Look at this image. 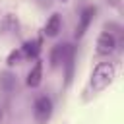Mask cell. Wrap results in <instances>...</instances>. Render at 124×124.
Returning a JSON list of instances; mask_svg holds the SVG:
<instances>
[{
  "instance_id": "obj_1",
  "label": "cell",
  "mask_w": 124,
  "mask_h": 124,
  "mask_svg": "<svg viewBox=\"0 0 124 124\" xmlns=\"http://www.w3.org/2000/svg\"><path fill=\"white\" fill-rule=\"evenodd\" d=\"M114 74H116V70H114V66H112L110 62H101V64H97L95 70H93V74H91V81H89L91 91H93V93H99V91H103L105 87H108L110 81L114 79Z\"/></svg>"
},
{
  "instance_id": "obj_2",
  "label": "cell",
  "mask_w": 124,
  "mask_h": 124,
  "mask_svg": "<svg viewBox=\"0 0 124 124\" xmlns=\"http://www.w3.org/2000/svg\"><path fill=\"white\" fill-rule=\"evenodd\" d=\"M33 114L39 122H46L52 114V101L46 97V95H41L35 99V105H33Z\"/></svg>"
},
{
  "instance_id": "obj_3",
  "label": "cell",
  "mask_w": 124,
  "mask_h": 124,
  "mask_svg": "<svg viewBox=\"0 0 124 124\" xmlns=\"http://www.w3.org/2000/svg\"><path fill=\"white\" fill-rule=\"evenodd\" d=\"M74 60V48L72 45L64 43V45H56L50 52V64L52 66H58V64H64V62H72Z\"/></svg>"
},
{
  "instance_id": "obj_4",
  "label": "cell",
  "mask_w": 124,
  "mask_h": 124,
  "mask_svg": "<svg viewBox=\"0 0 124 124\" xmlns=\"http://www.w3.org/2000/svg\"><path fill=\"white\" fill-rule=\"evenodd\" d=\"M116 48V37L108 31H103L97 39V52L99 54H110Z\"/></svg>"
},
{
  "instance_id": "obj_5",
  "label": "cell",
  "mask_w": 124,
  "mask_h": 124,
  "mask_svg": "<svg viewBox=\"0 0 124 124\" xmlns=\"http://www.w3.org/2000/svg\"><path fill=\"white\" fill-rule=\"evenodd\" d=\"M60 29H62V19H60V16H58V14H52V16L46 19L45 33H46L48 37H56V35L60 33Z\"/></svg>"
},
{
  "instance_id": "obj_6",
  "label": "cell",
  "mask_w": 124,
  "mask_h": 124,
  "mask_svg": "<svg viewBox=\"0 0 124 124\" xmlns=\"http://www.w3.org/2000/svg\"><path fill=\"white\" fill-rule=\"evenodd\" d=\"M19 50H21V56H25V58H35V56L39 54V50H41V41H39V39L27 41Z\"/></svg>"
},
{
  "instance_id": "obj_7",
  "label": "cell",
  "mask_w": 124,
  "mask_h": 124,
  "mask_svg": "<svg viewBox=\"0 0 124 124\" xmlns=\"http://www.w3.org/2000/svg\"><path fill=\"white\" fill-rule=\"evenodd\" d=\"M93 16H95V10H93V8H85V10L81 12V16H79V25H78V35H83V33H85V29L89 27Z\"/></svg>"
},
{
  "instance_id": "obj_8",
  "label": "cell",
  "mask_w": 124,
  "mask_h": 124,
  "mask_svg": "<svg viewBox=\"0 0 124 124\" xmlns=\"http://www.w3.org/2000/svg\"><path fill=\"white\" fill-rule=\"evenodd\" d=\"M41 78H43V66H41V62H37L31 68V72L27 74V85L29 87H37L41 83Z\"/></svg>"
},
{
  "instance_id": "obj_9",
  "label": "cell",
  "mask_w": 124,
  "mask_h": 124,
  "mask_svg": "<svg viewBox=\"0 0 124 124\" xmlns=\"http://www.w3.org/2000/svg\"><path fill=\"white\" fill-rule=\"evenodd\" d=\"M0 83H2V87L6 89V91H12V87H14V76L12 74H2V78H0Z\"/></svg>"
},
{
  "instance_id": "obj_10",
  "label": "cell",
  "mask_w": 124,
  "mask_h": 124,
  "mask_svg": "<svg viewBox=\"0 0 124 124\" xmlns=\"http://www.w3.org/2000/svg\"><path fill=\"white\" fill-rule=\"evenodd\" d=\"M2 118H4V110H2V107H0V122H2Z\"/></svg>"
},
{
  "instance_id": "obj_11",
  "label": "cell",
  "mask_w": 124,
  "mask_h": 124,
  "mask_svg": "<svg viewBox=\"0 0 124 124\" xmlns=\"http://www.w3.org/2000/svg\"><path fill=\"white\" fill-rule=\"evenodd\" d=\"M62 2H68V0H62Z\"/></svg>"
}]
</instances>
